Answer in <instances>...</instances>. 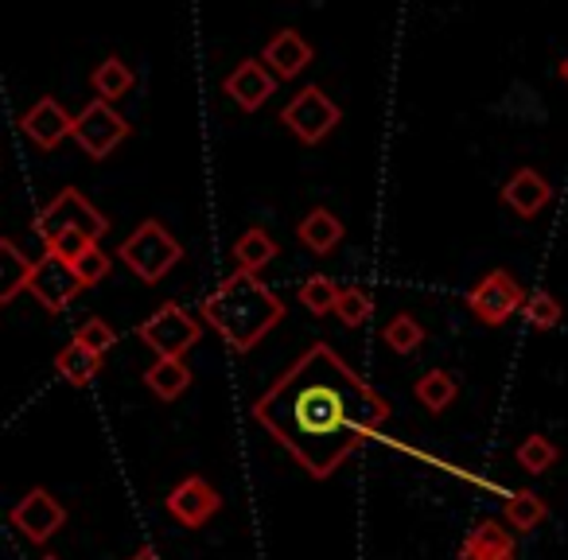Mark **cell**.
<instances>
[{
	"label": "cell",
	"instance_id": "cell-1",
	"mask_svg": "<svg viewBox=\"0 0 568 560\" xmlns=\"http://www.w3.org/2000/svg\"><path fill=\"white\" fill-rule=\"evenodd\" d=\"M253 420L312 479H332L389 420V401L366 386L327 343H312L253 401Z\"/></svg>",
	"mask_w": 568,
	"mask_h": 560
},
{
	"label": "cell",
	"instance_id": "cell-2",
	"mask_svg": "<svg viewBox=\"0 0 568 560\" xmlns=\"http://www.w3.org/2000/svg\"><path fill=\"white\" fill-rule=\"evenodd\" d=\"M284 301L253 273H230L203 301V319L234 355L253 350L284 319Z\"/></svg>",
	"mask_w": 568,
	"mask_h": 560
},
{
	"label": "cell",
	"instance_id": "cell-3",
	"mask_svg": "<svg viewBox=\"0 0 568 560\" xmlns=\"http://www.w3.org/2000/svg\"><path fill=\"white\" fill-rule=\"evenodd\" d=\"M118 261L129 268V273H136V281L160 285V281L183 261V245L168 234V226H160L156 218H149L118 245Z\"/></svg>",
	"mask_w": 568,
	"mask_h": 560
},
{
	"label": "cell",
	"instance_id": "cell-4",
	"mask_svg": "<svg viewBox=\"0 0 568 560\" xmlns=\"http://www.w3.org/2000/svg\"><path fill=\"white\" fill-rule=\"evenodd\" d=\"M67 230H74V234H87V237H94V242H102V237L110 234V218H105V214L98 211V206L90 203L82 191L63 187L40 211V218H36V234H40V242L48 245L51 237L67 234Z\"/></svg>",
	"mask_w": 568,
	"mask_h": 560
},
{
	"label": "cell",
	"instance_id": "cell-5",
	"mask_svg": "<svg viewBox=\"0 0 568 560\" xmlns=\"http://www.w3.org/2000/svg\"><path fill=\"white\" fill-rule=\"evenodd\" d=\"M136 339H141L156 358H183L199 339H203V327H199V319L187 316L180 304L168 301L136 327Z\"/></svg>",
	"mask_w": 568,
	"mask_h": 560
},
{
	"label": "cell",
	"instance_id": "cell-6",
	"mask_svg": "<svg viewBox=\"0 0 568 560\" xmlns=\"http://www.w3.org/2000/svg\"><path fill=\"white\" fill-rule=\"evenodd\" d=\"M526 301H529L526 288L518 285V276H514L510 268H495V273H487L479 285L467 293L471 316L487 327H503L506 319L518 316V312L526 308Z\"/></svg>",
	"mask_w": 568,
	"mask_h": 560
},
{
	"label": "cell",
	"instance_id": "cell-7",
	"mask_svg": "<svg viewBox=\"0 0 568 560\" xmlns=\"http://www.w3.org/2000/svg\"><path fill=\"white\" fill-rule=\"evenodd\" d=\"M339 105L327 98L324 86H304L301 94L293 98V102L284 105L281 121L288 129H293V136L301 144H320L332 136V129L339 125Z\"/></svg>",
	"mask_w": 568,
	"mask_h": 560
},
{
	"label": "cell",
	"instance_id": "cell-8",
	"mask_svg": "<svg viewBox=\"0 0 568 560\" xmlns=\"http://www.w3.org/2000/svg\"><path fill=\"white\" fill-rule=\"evenodd\" d=\"M74 141L90 160H105L121 141H129V121L110 102L94 98L82 113H74Z\"/></svg>",
	"mask_w": 568,
	"mask_h": 560
},
{
	"label": "cell",
	"instance_id": "cell-9",
	"mask_svg": "<svg viewBox=\"0 0 568 560\" xmlns=\"http://www.w3.org/2000/svg\"><path fill=\"white\" fill-rule=\"evenodd\" d=\"M12 529H20V537L32 544H48L59 529L67 526V506L51 495L48 487H32L17 506L9 510Z\"/></svg>",
	"mask_w": 568,
	"mask_h": 560
},
{
	"label": "cell",
	"instance_id": "cell-10",
	"mask_svg": "<svg viewBox=\"0 0 568 560\" xmlns=\"http://www.w3.org/2000/svg\"><path fill=\"white\" fill-rule=\"evenodd\" d=\"M82 281L79 273H74V265L67 257H55V253H43L40 261H36L32 268V281H28V293L36 296V301L43 304V312H63L67 304L74 301V296L82 293Z\"/></svg>",
	"mask_w": 568,
	"mask_h": 560
},
{
	"label": "cell",
	"instance_id": "cell-11",
	"mask_svg": "<svg viewBox=\"0 0 568 560\" xmlns=\"http://www.w3.org/2000/svg\"><path fill=\"white\" fill-rule=\"evenodd\" d=\"M164 510L180 521L183 529H203L214 513L222 510V495L203 479V475H187L183 482H175L164 498Z\"/></svg>",
	"mask_w": 568,
	"mask_h": 560
},
{
	"label": "cell",
	"instance_id": "cell-12",
	"mask_svg": "<svg viewBox=\"0 0 568 560\" xmlns=\"http://www.w3.org/2000/svg\"><path fill=\"white\" fill-rule=\"evenodd\" d=\"M276 82H281V79H276V74L268 71L261 59H245V63H237L234 71L226 74L222 90H226L230 102H234L242 113H257L261 105L276 94Z\"/></svg>",
	"mask_w": 568,
	"mask_h": 560
},
{
	"label": "cell",
	"instance_id": "cell-13",
	"mask_svg": "<svg viewBox=\"0 0 568 560\" xmlns=\"http://www.w3.org/2000/svg\"><path fill=\"white\" fill-rule=\"evenodd\" d=\"M20 129H24V136L36 149L51 152V149H59L67 136H74V113H67L55 98H40V102L20 118Z\"/></svg>",
	"mask_w": 568,
	"mask_h": 560
},
{
	"label": "cell",
	"instance_id": "cell-14",
	"mask_svg": "<svg viewBox=\"0 0 568 560\" xmlns=\"http://www.w3.org/2000/svg\"><path fill=\"white\" fill-rule=\"evenodd\" d=\"M312 55H316V51H312V43L304 40L296 28H281V32L261 48V63H265L281 82L301 79V74L312 67Z\"/></svg>",
	"mask_w": 568,
	"mask_h": 560
},
{
	"label": "cell",
	"instance_id": "cell-15",
	"mask_svg": "<svg viewBox=\"0 0 568 560\" xmlns=\"http://www.w3.org/2000/svg\"><path fill=\"white\" fill-rule=\"evenodd\" d=\"M459 560H518V541L506 521L483 518L459 544Z\"/></svg>",
	"mask_w": 568,
	"mask_h": 560
},
{
	"label": "cell",
	"instance_id": "cell-16",
	"mask_svg": "<svg viewBox=\"0 0 568 560\" xmlns=\"http://www.w3.org/2000/svg\"><path fill=\"white\" fill-rule=\"evenodd\" d=\"M549 198H552L549 180L541 172H534V167H518L503 187V203L514 214H521V218H537L549 206Z\"/></svg>",
	"mask_w": 568,
	"mask_h": 560
},
{
	"label": "cell",
	"instance_id": "cell-17",
	"mask_svg": "<svg viewBox=\"0 0 568 560\" xmlns=\"http://www.w3.org/2000/svg\"><path fill=\"white\" fill-rule=\"evenodd\" d=\"M296 237H301L304 250L327 257V253L343 242V218H335L327 206H312V211L301 218V226H296Z\"/></svg>",
	"mask_w": 568,
	"mask_h": 560
},
{
	"label": "cell",
	"instance_id": "cell-18",
	"mask_svg": "<svg viewBox=\"0 0 568 560\" xmlns=\"http://www.w3.org/2000/svg\"><path fill=\"white\" fill-rule=\"evenodd\" d=\"M102 358L105 355H98V350H90L87 343H79V339H71L63 350L55 355V374L67 381V386H90V381L102 374Z\"/></svg>",
	"mask_w": 568,
	"mask_h": 560
},
{
	"label": "cell",
	"instance_id": "cell-19",
	"mask_svg": "<svg viewBox=\"0 0 568 560\" xmlns=\"http://www.w3.org/2000/svg\"><path fill=\"white\" fill-rule=\"evenodd\" d=\"M276 253H281V245L273 242V234H268V230H261V226H250L234 242V265H237V273L257 276L265 265H273Z\"/></svg>",
	"mask_w": 568,
	"mask_h": 560
},
{
	"label": "cell",
	"instance_id": "cell-20",
	"mask_svg": "<svg viewBox=\"0 0 568 560\" xmlns=\"http://www.w3.org/2000/svg\"><path fill=\"white\" fill-rule=\"evenodd\" d=\"M32 268H36V261H28L24 253L17 250L12 237L0 242V304H12L24 293L28 281H32Z\"/></svg>",
	"mask_w": 568,
	"mask_h": 560
},
{
	"label": "cell",
	"instance_id": "cell-21",
	"mask_svg": "<svg viewBox=\"0 0 568 560\" xmlns=\"http://www.w3.org/2000/svg\"><path fill=\"white\" fill-rule=\"evenodd\" d=\"M90 86H94V94L102 98V102H121L125 94H133V86H136V74H133V67L125 63V59H118V55H110V59H102V63L94 67V74H90Z\"/></svg>",
	"mask_w": 568,
	"mask_h": 560
},
{
	"label": "cell",
	"instance_id": "cell-22",
	"mask_svg": "<svg viewBox=\"0 0 568 560\" xmlns=\"http://www.w3.org/2000/svg\"><path fill=\"white\" fill-rule=\"evenodd\" d=\"M144 386L160 397V401H175L191 389V370L183 358H156V363L144 370Z\"/></svg>",
	"mask_w": 568,
	"mask_h": 560
},
{
	"label": "cell",
	"instance_id": "cell-23",
	"mask_svg": "<svg viewBox=\"0 0 568 560\" xmlns=\"http://www.w3.org/2000/svg\"><path fill=\"white\" fill-rule=\"evenodd\" d=\"M503 518L514 533H534V529L545 526V518H549V506H545V498L534 495V490H514Z\"/></svg>",
	"mask_w": 568,
	"mask_h": 560
},
{
	"label": "cell",
	"instance_id": "cell-24",
	"mask_svg": "<svg viewBox=\"0 0 568 560\" xmlns=\"http://www.w3.org/2000/svg\"><path fill=\"white\" fill-rule=\"evenodd\" d=\"M413 394H417V401L425 405L428 413H444L452 401H456L459 394V381L452 378L448 370H428L417 378V386H413Z\"/></svg>",
	"mask_w": 568,
	"mask_h": 560
},
{
	"label": "cell",
	"instance_id": "cell-25",
	"mask_svg": "<svg viewBox=\"0 0 568 560\" xmlns=\"http://www.w3.org/2000/svg\"><path fill=\"white\" fill-rule=\"evenodd\" d=\"M339 293H343V288L335 285L332 276L312 273L308 281H301V288H296V301H301L304 308L312 312V316H335V304H339Z\"/></svg>",
	"mask_w": 568,
	"mask_h": 560
},
{
	"label": "cell",
	"instance_id": "cell-26",
	"mask_svg": "<svg viewBox=\"0 0 568 560\" xmlns=\"http://www.w3.org/2000/svg\"><path fill=\"white\" fill-rule=\"evenodd\" d=\"M382 343H386L394 355H417L420 343H425V327H420L417 316L402 312V316H394L386 327H382Z\"/></svg>",
	"mask_w": 568,
	"mask_h": 560
},
{
	"label": "cell",
	"instance_id": "cell-27",
	"mask_svg": "<svg viewBox=\"0 0 568 560\" xmlns=\"http://www.w3.org/2000/svg\"><path fill=\"white\" fill-rule=\"evenodd\" d=\"M514 459H518V467L526 475H545L552 464H557V444H552L549 436H541V432H529L526 440L518 444Z\"/></svg>",
	"mask_w": 568,
	"mask_h": 560
},
{
	"label": "cell",
	"instance_id": "cell-28",
	"mask_svg": "<svg viewBox=\"0 0 568 560\" xmlns=\"http://www.w3.org/2000/svg\"><path fill=\"white\" fill-rule=\"evenodd\" d=\"M521 316H526V324L534 327V332H552V327L565 319V308H560V301L552 293H545V288H537V293H529L526 308H521Z\"/></svg>",
	"mask_w": 568,
	"mask_h": 560
},
{
	"label": "cell",
	"instance_id": "cell-29",
	"mask_svg": "<svg viewBox=\"0 0 568 560\" xmlns=\"http://www.w3.org/2000/svg\"><path fill=\"white\" fill-rule=\"evenodd\" d=\"M335 316H339L343 327H363L371 324L374 316V296L366 288H343L339 304H335Z\"/></svg>",
	"mask_w": 568,
	"mask_h": 560
},
{
	"label": "cell",
	"instance_id": "cell-30",
	"mask_svg": "<svg viewBox=\"0 0 568 560\" xmlns=\"http://www.w3.org/2000/svg\"><path fill=\"white\" fill-rule=\"evenodd\" d=\"M71 265H74V273H79V281H82V285H87V288H94V285H102L105 276H110L113 257L102 250V245L94 242L87 253H79V257H74Z\"/></svg>",
	"mask_w": 568,
	"mask_h": 560
},
{
	"label": "cell",
	"instance_id": "cell-31",
	"mask_svg": "<svg viewBox=\"0 0 568 560\" xmlns=\"http://www.w3.org/2000/svg\"><path fill=\"white\" fill-rule=\"evenodd\" d=\"M74 339L87 343L90 350H98V355H105V350H113V343H118V332H113L105 319H87V324H79V332H74Z\"/></svg>",
	"mask_w": 568,
	"mask_h": 560
},
{
	"label": "cell",
	"instance_id": "cell-32",
	"mask_svg": "<svg viewBox=\"0 0 568 560\" xmlns=\"http://www.w3.org/2000/svg\"><path fill=\"white\" fill-rule=\"evenodd\" d=\"M90 245H94V237H87V234H74V230H67V234L51 237V242H48V253H55V257L74 261V257H79V253H87Z\"/></svg>",
	"mask_w": 568,
	"mask_h": 560
},
{
	"label": "cell",
	"instance_id": "cell-33",
	"mask_svg": "<svg viewBox=\"0 0 568 560\" xmlns=\"http://www.w3.org/2000/svg\"><path fill=\"white\" fill-rule=\"evenodd\" d=\"M129 560H160V552H156V549H149V544H144V549H136Z\"/></svg>",
	"mask_w": 568,
	"mask_h": 560
},
{
	"label": "cell",
	"instance_id": "cell-34",
	"mask_svg": "<svg viewBox=\"0 0 568 560\" xmlns=\"http://www.w3.org/2000/svg\"><path fill=\"white\" fill-rule=\"evenodd\" d=\"M557 74H560V82H565V86H568V55H565V59H560V67H557Z\"/></svg>",
	"mask_w": 568,
	"mask_h": 560
},
{
	"label": "cell",
	"instance_id": "cell-35",
	"mask_svg": "<svg viewBox=\"0 0 568 560\" xmlns=\"http://www.w3.org/2000/svg\"><path fill=\"white\" fill-rule=\"evenodd\" d=\"M40 560H59V557H40Z\"/></svg>",
	"mask_w": 568,
	"mask_h": 560
}]
</instances>
